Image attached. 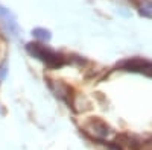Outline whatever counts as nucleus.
<instances>
[{"label": "nucleus", "instance_id": "nucleus-1", "mask_svg": "<svg viewBox=\"0 0 152 150\" xmlns=\"http://www.w3.org/2000/svg\"><path fill=\"white\" fill-rule=\"evenodd\" d=\"M26 49L34 58L43 61L49 68H61L67 64V58L64 55H61V53L55 52L53 49L43 46L40 43H29L26 46Z\"/></svg>", "mask_w": 152, "mask_h": 150}, {"label": "nucleus", "instance_id": "nucleus-2", "mask_svg": "<svg viewBox=\"0 0 152 150\" xmlns=\"http://www.w3.org/2000/svg\"><path fill=\"white\" fill-rule=\"evenodd\" d=\"M82 129H84L85 133H88L94 140H104L111 132V128L102 118H99V117H91L88 121H85Z\"/></svg>", "mask_w": 152, "mask_h": 150}, {"label": "nucleus", "instance_id": "nucleus-3", "mask_svg": "<svg viewBox=\"0 0 152 150\" xmlns=\"http://www.w3.org/2000/svg\"><path fill=\"white\" fill-rule=\"evenodd\" d=\"M117 68L123 71H132V73H142L148 78H152V62L142 59V58H131L125 59L120 64H117Z\"/></svg>", "mask_w": 152, "mask_h": 150}, {"label": "nucleus", "instance_id": "nucleus-4", "mask_svg": "<svg viewBox=\"0 0 152 150\" xmlns=\"http://www.w3.org/2000/svg\"><path fill=\"white\" fill-rule=\"evenodd\" d=\"M47 83H49L50 90L53 91V94L58 99H61L62 102H66L70 108L75 106V97L76 96H75L73 90L70 88L67 83H64L62 80H50V79H47Z\"/></svg>", "mask_w": 152, "mask_h": 150}, {"label": "nucleus", "instance_id": "nucleus-5", "mask_svg": "<svg viewBox=\"0 0 152 150\" xmlns=\"http://www.w3.org/2000/svg\"><path fill=\"white\" fill-rule=\"evenodd\" d=\"M32 35L35 36V38L41 40V41H49L50 38H52V33H50L47 29H44V28H37V29H34V30H32Z\"/></svg>", "mask_w": 152, "mask_h": 150}]
</instances>
